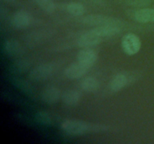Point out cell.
Masks as SVG:
<instances>
[{"instance_id": "cell-7", "label": "cell", "mask_w": 154, "mask_h": 144, "mask_svg": "<svg viewBox=\"0 0 154 144\" xmlns=\"http://www.w3.org/2000/svg\"><path fill=\"white\" fill-rule=\"evenodd\" d=\"M98 58V54L94 50L91 48H84L77 54V59L78 62L87 66L88 68H91L96 63Z\"/></svg>"}, {"instance_id": "cell-4", "label": "cell", "mask_w": 154, "mask_h": 144, "mask_svg": "<svg viewBox=\"0 0 154 144\" xmlns=\"http://www.w3.org/2000/svg\"><path fill=\"white\" fill-rule=\"evenodd\" d=\"M84 24L93 26L110 25V24H118L120 25V21L117 18L111 17L102 14H89L84 16L82 20Z\"/></svg>"}, {"instance_id": "cell-9", "label": "cell", "mask_w": 154, "mask_h": 144, "mask_svg": "<svg viewBox=\"0 0 154 144\" xmlns=\"http://www.w3.org/2000/svg\"><path fill=\"white\" fill-rule=\"evenodd\" d=\"M61 97V92L56 86H48L42 90L41 98L47 104H56Z\"/></svg>"}, {"instance_id": "cell-16", "label": "cell", "mask_w": 154, "mask_h": 144, "mask_svg": "<svg viewBox=\"0 0 154 144\" xmlns=\"http://www.w3.org/2000/svg\"><path fill=\"white\" fill-rule=\"evenodd\" d=\"M35 2L42 10L48 14L53 13L56 9V4L53 0H35Z\"/></svg>"}, {"instance_id": "cell-15", "label": "cell", "mask_w": 154, "mask_h": 144, "mask_svg": "<svg viewBox=\"0 0 154 144\" xmlns=\"http://www.w3.org/2000/svg\"><path fill=\"white\" fill-rule=\"evenodd\" d=\"M66 8L68 13L75 16H82L85 13V8L79 2H70L66 4Z\"/></svg>"}, {"instance_id": "cell-18", "label": "cell", "mask_w": 154, "mask_h": 144, "mask_svg": "<svg viewBox=\"0 0 154 144\" xmlns=\"http://www.w3.org/2000/svg\"><path fill=\"white\" fill-rule=\"evenodd\" d=\"M128 5L135 8H146L152 3V0H124Z\"/></svg>"}, {"instance_id": "cell-3", "label": "cell", "mask_w": 154, "mask_h": 144, "mask_svg": "<svg viewBox=\"0 0 154 144\" xmlns=\"http://www.w3.org/2000/svg\"><path fill=\"white\" fill-rule=\"evenodd\" d=\"M56 66L54 63H45L40 64L30 70L29 77L33 81H42L48 79L54 74Z\"/></svg>"}, {"instance_id": "cell-1", "label": "cell", "mask_w": 154, "mask_h": 144, "mask_svg": "<svg viewBox=\"0 0 154 144\" xmlns=\"http://www.w3.org/2000/svg\"><path fill=\"white\" fill-rule=\"evenodd\" d=\"M61 128L65 133L72 136L82 135L90 131H103L106 129L103 125H93L86 122L77 119L66 120L62 123Z\"/></svg>"}, {"instance_id": "cell-20", "label": "cell", "mask_w": 154, "mask_h": 144, "mask_svg": "<svg viewBox=\"0 0 154 144\" xmlns=\"http://www.w3.org/2000/svg\"><path fill=\"white\" fill-rule=\"evenodd\" d=\"M90 1L93 2H94V3H96V4H103L105 0H90Z\"/></svg>"}, {"instance_id": "cell-8", "label": "cell", "mask_w": 154, "mask_h": 144, "mask_svg": "<svg viewBox=\"0 0 154 144\" xmlns=\"http://www.w3.org/2000/svg\"><path fill=\"white\" fill-rule=\"evenodd\" d=\"M88 68L81 64L80 62H75L69 64L65 70V75L70 80L81 78L87 73Z\"/></svg>"}, {"instance_id": "cell-14", "label": "cell", "mask_w": 154, "mask_h": 144, "mask_svg": "<svg viewBox=\"0 0 154 144\" xmlns=\"http://www.w3.org/2000/svg\"><path fill=\"white\" fill-rule=\"evenodd\" d=\"M99 80L93 76H87L82 80L81 82V87L83 90L87 92H94L99 88Z\"/></svg>"}, {"instance_id": "cell-11", "label": "cell", "mask_w": 154, "mask_h": 144, "mask_svg": "<svg viewBox=\"0 0 154 144\" xmlns=\"http://www.w3.org/2000/svg\"><path fill=\"white\" fill-rule=\"evenodd\" d=\"M133 19L141 23L154 22V9L150 8H141L135 10L133 14Z\"/></svg>"}, {"instance_id": "cell-12", "label": "cell", "mask_w": 154, "mask_h": 144, "mask_svg": "<svg viewBox=\"0 0 154 144\" xmlns=\"http://www.w3.org/2000/svg\"><path fill=\"white\" fill-rule=\"evenodd\" d=\"M4 52L9 56H18L22 52L23 49L20 44L14 39H9L5 40L3 44Z\"/></svg>"}, {"instance_id": "cell-10", "label": "cell", "mask_w": 154, "mask_h": 144, "mask_svg": "<svg viewBox=\"0 0 154 144\" xmlns=\"http://www.w3.org/2000/svg\"><path fill=\"white\" fill-rule=\"evenodd\" d=\"M131 76L126 73H118L113 76L109 83V88L112 92H119L123 89L130 82Z\"/></svg>"}, {"instance_id": "cell-19", "label": "cell", "mask_w": 154, "mask_h": 144, "mask_svg": "<svg viewBox=\"0 0 154 144\" xmlns=\"http://www.w3.org/2000/svg\"><path fill=\"white\" fill-rule=\"evenodd\" d=\"M29 67V63L26 60H20V61L16 62L12 66L13 70H14L17 73H23L26 71Z\"/></svg>"}, {"instance_id": "cell-21", "label": "cell", "mask_w": 154, "mask_h": 144, "mask_svg": "<svg viewBox=\"0 0 154 144\" xmlns=\"http://www.w3.org/2000/svg\"><path fill=\"white\" fill-rule=\"evenodd\" d=\"M3 1L5 2H7V3H12V2H14L16 1V0H3Z\"/></svg>"}, {"instance_id": "cell-13", "label": "cell", "mask_w": 154, "mask_h": 144, "mask_svg": "<svg viewBox=\"0 0 154 144\" xmlns=\"http://www.w3.org/2000/svg\"><path fill=\"white\" fill-rule=\"evenodd\" d=\"M63 101L66 105L73 106L78 104L81 99V92L75 89H69L64 92L62 95Z\"/></svg>"}, {"instance_id": "cell-17", "label": "cell", "mask_w": 154, "mask_h": 144, "mask_svg": "<svg viewBox=\"0 0 154 144\" xmlns=\"http://www.w3.org/2000/svg\"><path fill=\"white\" fill-rule=\"evenodd\" d=\"M35 118L39 124H43V125H50L52 122L51 116L46 111H39L36 112Z\"/></svg>"}, {"instance_id": "cell-5", "label": "cell", "mask_w": 154, "mask_h": 144, "mask_svg": "<svg viewBox=\"0 0 154 144\" xmlns=\"http://www.w3.org/2000/svg\"><path fill=\"white\" fill-rule=\"evenodd\" d=\"M104 39L96 32L94 28L84 33L78 40V46L83 48H91L99 44Z\"/></svg>"}, {"instance_id": "cell-6", "label": "cell", "mask_w": 154, "mask_h": 144, "mask_svg": "<svg viewBox=\"0 0 154 144\" xmlns=\"http://www.w3.org/2000/svg\"><path fill=\"white\" fill-rule=\"evenodd\" d=\"M32 17L28 11L20 10L15 12L11 19L12 25L17 28H26L31 24Z\"/></svg>"}, {"instance_id": "cell-2", "label": "cell", "mask_w": 154, "mask_h": 144, "mask_svg": "<svg viewBox=\"0 0 154 144\" xmlns=\"http://www.w3.org/2000/svg\"><path fill=\"white\" fill-rule=\"evenodd\" d=\"M121 46L125 53L129 56H134L138 53L141 49V39L134 33H128L122 38Z\"/></svg>"}]
</instances>
